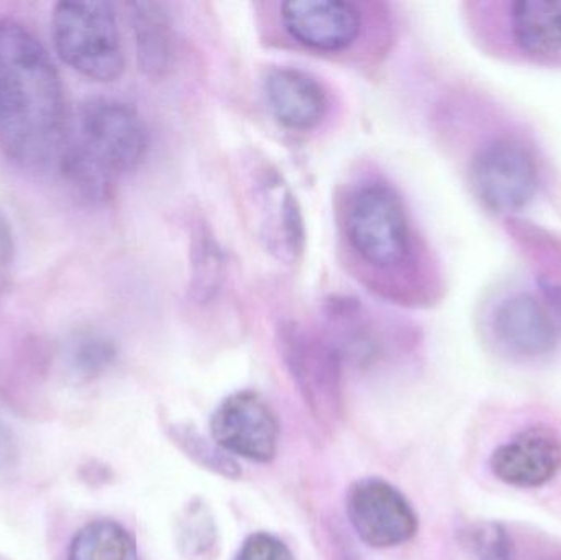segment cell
I'll list each match as a JSON object with an SVG mask.
<instances>
[{"mask_svg": "<svg viewBox=\"0 0 561 560\" xmlns=\"http://www.w3.org/2000/svg\"><path fill=\"white\" fill-rule=\"evenodd\" d=\"M346 237L359 259L378 270H396L412 255V230L401 196L385 183H368L346 206Z\"/></svg>", "mask_w": 561, "mask_h": 560, "instance_id": "obj_4", "label": "cell"}, {"mask_svg": "<svg viewBox=\"0 0 561 560\" xmlns=\"http://www.w3.org/2000/svg\"><path fill=\"white\" fill-rule=\"evenodd\" d=\"M491 331L504 351L520 358L549 355L559 342L556 316L530 293L504 298L491 316Z\"/></svg>", "mask_w": 561, "mask_h": 560, "instance_id": "obj_12", "label": "cell"}, {"mask_svg": "<svg viewBox=\"0 0 561 560\" xmlns=\"http://www.w3.org/2000/svg\"><path fill=\"white\" fill-rule=\"evenodd\" d=\"M174 441L199 466L220 473V476L229 477V479L240 477L239 466L233 462L232 457H229V454L224 450L214 449L196 431L190 430V427H176Z\"/></svg>", "mask_w": 561, "mask_h": 560, "instance_id": "obj_19", "label": "cell"}, {"mask_svg": "<svg viewBox=\"0 0 561 560\" xmlns=\"http://www.w3.org/2000/svg\"><path fill=\"white\" fill-rule=\"evenodd\" d=\"M68 560H140L130 533L111 519H98L79 529Z\"/></svg>", "mask_w": 561, "mask_h": 560, "instance_id": "obj_16", "label": "cell"}, {"mask_svg": "<svg viewBox=\"0 0 561 560\" xmlns=\"http://www.w3.org/2000/svg\"><path fill=\"white\" fill-rule=\"evenodd\" d=\"M470 183L484 207L497 214L517 213L539 191V167L529 148L513 138H496L474 155Z\"/></svg>", "mask_w": 561, "mask_h": 560, "instance_id": "obj_5", "label": "cell"}, {"mask_svg": "<svg viewBox=\"0 0 561 560\" xmlns=\"http://www.w3.org/2000/svg\"><path fill=\"white\" fill-rule=\"evenodd\" d=\"M461 542L471 560H519L513 536L506 526L497 522L468 526L461 535Z\"/></svg>", "mask_w": 561, "mask_h": 560, "instance_id": "obj_18", "label": "cell"}, {"mask_svg": "<svg viewBox=\"0 0 561 560\" xmlns=\"http://www.w3.org/2000/svg\"><path fill=\"white\" fill-rule=\"evenodd\" d=\"M69 118L45 46L22 23H0V150L22 168L43 170L61 158Z\"/></svg>", "mask_w": 561, "mask_h": 560, "instance_id": "obj_1", "label": "cell"}, {"mask_svg": "<svg viewBox=\"0 0 561 560\" xmlns=\"http://www.w3.org/2000/svg\"><path fill=\"white\" fill-rule=\"evenodd\" d=\"M280 352L284 362L313 416L335 420L342 413V357L329 339L302 325H283Z\"/></svg>", "mask_w": 561, "mask_h": 560, "instance_id": "obj_6", "label": "cell"}, {"mask_svg": "<svg viewBox=\"0 0 561 560\" xmlns=\"http://www.w3.org/2000/svg\"><path fill=\"white\" fill-rule=\"evenodd\" d=\"M150 134L140 112L111 98L85 101L69 118L59 167L79 196L107 201L124 174L140 167Z\"/></svg>", "mask_w": 561, "mask_h": 560, "instance_id": "obj_2", "label": "cell"}, {"mask_svg": "<svg viewBox=\"0 0 561 560\" xmlns=\"http://www.w3.org/2000/svg\"><path fill=\"white\" fill-rule=\"evenodd\" d=\"M117 358V347L107 335L82 332L68 347V362L81 378H95L107 372Z\"/></svg>", "mask_w": 561, "mask_h": 560, "instance_id": "obj_17", "label": "cell"}, {"mask_svg": "<svg viewBox=\"0 0 561 560\" xmlns=\"http://www.w3.org/2000/svg\"><path fill=\"white\" fill-rule=\"evenodd\" d=\"M284 28L313 52H343L358 38L362 15L343 0H290L280 7Z\"/></svg>", "mask_w": 561, "mask_h": 560, "instance_id": "obj_11", "label": "cell"}, {"mask_svg": "<svg viewBox=\"0 0 561 560\" xmlns=\"http://www.w3.org/2000/svg\"><path fill=\"white\" fill-rule=\"evenodd\" d=\"M346 515L359 539L376 549L398 548L419 532V518L409 500L381 479H363L350 487Z\"/></svg>", "mask_w": 561, "mask_h": 560, "instance_id": "obj_7", "label": "cell"}, {"mask_svg": "<svg viewBox=\"0 0 561 560\" xmlns=\"http://www.w3.org/2000/svg\"><path fill=\"white\" fill-rule=\"evenodd\" d=\"M547 296H549L550 305L556 309V321L561 329V286L546 285Z\"/></svg>", "mask_w": 561, "mask_h": 560, "instance_id": "obj_23", "label": "cell"}, {"mask_svg": "<svg viewBox=\"0 0 561 560\" xmlns=\"http://www.w3.org/2000/svg\"><path fill=\"white\" fill-rule=\"evenodd\" d=\"M53 42L59 58L99 82L121 78L124 46L114 7L107 2H59L53 10Z\"/></svg>", "mask_w": 561, "mask_h": 560, "instance_id": "obj_3", "label": "cell"}, {"mask_svg": "<svg viewBox=\"0 0 561 560\" xmlns=\"http://www.w3.org/2000/svg\"><path fill=\"white\" fill-rule=\"evenodd\" d=\"M210 433L220 450L250 462H272L278 453V418L255 391H239L226 398L214 411Z\"/></svg>", "mask_w": 561, "mask_h": 560, "instance_id": "obj_8", "label": "cell"}, {"mask_svg": "<svg viewBox=\"0 0 561 560\" xmlns=\"http://www.w3.org/2000/svg\"><path fill=\"white\" fill-rule=\"evenodd\" d=\"M511 32L526 55L561 58V0H517L511 7Z\"/></svg>", "mask_w": 561, "mask_h": 560, "instance_id": "obj_14", "label": "cell"}, {"mask_svg": "<svg viewBox=\"0 0 561 560\" xmlns=\"http://www.w3.org/2000/svg\"><path fill=\"white\" fill-rule=\"evenodd\" d=\"M233 560H294V556L276 536L255 533L243 541Z\"/></svg>", "mask_w": 561, "mask_h": 560, "instance_id": "obj_21", "label": "cell"}, {"mask_svg": "<svg viewBox=\"0 0 561 560\" xmlns=\"http://www.w3.org/2000/svg\"><path fill=\"white\" fill-rule=\"evenodd\" d=\"M138 62L150 78H161L173 62L174 36L167 7L157 2L130 3Z\"/></svg>", "mask_w": 561, "mask_h": 560, "instance_id": "obj_15", "label": "cell"}, {"mask_svg": "<svg viewBox=\"0 0 561 560\" xmlns=\"http://www.w3.org/2000/svg\"><path fill=\"white\" fill-rule=\"evenodd\" d=\"M250 203L266 249L284 262H294L302 253L306 232L289 186L275 170L263 168L250 184Z\"/></svg>", "mask_w": 561, "mask_h": 560, "instance_id": "obj_9", "label": "cell"}, {"mask_svg": "<svg viewBox=\"0 0 561 560\" xmlns=\"http://www.w3.org/2000/svg\"><path fill=\"white\" fill-rule=\"evenodd\" d=\"M204 237V236H203ZM196 273H194V292L199 296L201 301H206L219 288L220 278H222V260L216 243L204 237L197 249Z\"/></svg>", "mask_w": 561, "mask_h": 560, "instance_id": "obj_20", "label": "cell"}, {"mask_svg": "<svg viewBox=\"0 0 561 560\" xmlns=\"http://www.w3.org/2000/svg\"><path fill=\"white\" fill-rule=\"evenodd\" d=\"M263 89L273 117L289 130H312L325 117L329 108L325 89L302 69H272Z\"/></svg>", "mask_w": 561, "mask_h": 560, "instance_id": "obj_13", "label": "cell"}, {"mask_svg": "<svg viewBox=\"0 0 561 560\" xmlns=\"http://www.w3.org/2000/svg\"><path fill=\"white\" fill-rule=\"evenodd\" d=\"M13 262V237L9 222L0 216V292L5 288Z\"/></svg>", "mask_w": 561, "mask_h": 560, "instance_id": "obj_22", "label": "cell"}, {"mask_svg": "<svg viewBox=\"0 0 561 560\" xmlns=\"http://www.w3.org/2000/svg\"><path fill=\"white\" fill-rule=\"evenodd\" d=\"M491 473L504 485L540 489L561 472V436L536 424L501 444L490 457Z\"/></svg>", "mask_w": 561, "mask_h": 560, "instance_id": "obj_10", "label": "cell"}]
</instances>
